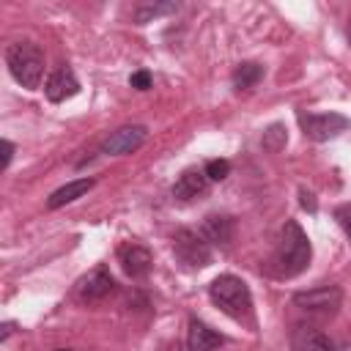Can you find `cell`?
<instances>
[{"label": "cell", "instance_id": "22", "mask_svg": "<svg viewBox=\"0 0 351 351\" xmlns=\"http://www.w3.org/2000/svg\"><path fill=\"white\" fill-rule=\"evenodd\" d=\"M299 206H302L304 211H310V214L318 211V200H315V195H313L307 186H299Z\"/></svg>", "mask_w": 351, "mask_h": 351}, {"label": "cell", "instance_id": "24", "mask_svg": "<svg viewBox=\"0 0 351 351\" xmlns=\"http://www.w3.org/2000/svg\"><path fill=\"white\" fill-rule=\"evenodd\" d=\"M0 329H3V332H0V343H5V340H8V335L14 332V324H11V321H5Z\"/></svg>", "mask_w": 351, "mask_h": 351}, {"label": "cell", "instance_id": "1", "mask_svg": "<svg viewBox=\"0 0 351 351\" xmlns=\"http://www.w3.org/2000/svg\"><path fill=\"white\" fill-rule=\"evenodd\" d=\"M313 261V244L296 219H285L277 236V247L271 252V274L280 280H291L302 274Z\"/></svg>", "mask_w": 351, "mask_h": 351}, {"label": "cell", "instance_id": "3", "mask_svg": "<svg viewBox=\"0 0 351 351\" xmlns=\"http://www.w3.org/2000/svg\"><path fill=\"white\" fill-rule=\"evenodd\" d=\"M5 66L22 88L36 90L44 77V49L33 41H14L5 49Z\"/></svg>", "mask_w": 351, "mask_h": 351}, {"label": "cell", "instance_id": "15", "mask_svg": "<svg viewBox=\"0 0 351 351\" xmlns=\"http://www.w3.org/2000/svg\"><path fill=\"white\" fill-rule=\"evenodd\" d=\"M96 186V178H74L69 184H63L60 189H55L49 197H47V208H60L66 203H74L77 197H82L85 192H90Z\"/></svg>", "mask_w": 351, "mask_h": 351}, {"label": "cell", "instance_id": "7", "mask_svg": "<svg viewBox=\"0 0 351 351\" xmlns=\"http://www.w3.org/2000/svg\"><path fill=\"white\" fill-rule=\"evenodd\" d=\"M115 291V277L110 274L107 266H93L88 274H82L74 285V296L77 302L82 304H93V302H101L107 299L110 293Z\"/></svg>", "mask_w": 351, "mask_h": 351}, {"label": "cell", "instance_id": "20", "mask_svg": "<svg viewBox=\"0 0 351 351\" xmlns=\"http://www.w3.org/2000/svg\"><path fill=\"white\" fill-rule=\"evenodd\" d=\"M332 217H335V222L340 225V230H343V233L348 236V241H351V203H340V206H335Z\"/></svg>", "mask_w": 351, "mask_h": 351}, {"label": "cell", "instance_id": "8", "mask_svg": "<svg viewBox=\"0 0 351 351\" xmlns=\"http://www.w3.org/2000/svg\"><path fill=\"white\" fill-rule=\"evenodd\" d=\"M148 137V129L143 123H132V126H121L115 129L104 143H101V154L104 156H126L134 154Z\"/></svg>", "mask_w": 351, "mask_h": 351}, {"label": "cell", "instance_id": "9", "mask_svg": "<svg viewBox=\"0 0 351 351\" xmlns=\"http://www.w3.org/2000/svg\"><path fill=\"white\" fill-rule=\"evenodd\" d=\"M118 263H121V269L126 271V277L143 280V277H148L151 269H154V255H151L148 247H143V244H137V241H126V244L118 247Z\"/></svg>", "mask_w": 351, "mask_h": 351}, {"label": "cell", "instance_id": "16", "mask_svg": "<svg viewBox=\"0 0 351 351\" xmlns=\"http://www.w3.org/2000/svg\"><path fill=\"white\" fill-rule=\"evenodd\" d=\"M263 74H266L263 63H258V60H241V63L233 69L230 82H233V88L241 93V90H252V88L263 80Z\"/></svg>", "mask_w": 351, "mask_h": 351}, {"label": "cell", "instance_id": "11", "mask_svg": "<svg viewBox=\"0 0 351 351\" xmlns=\"http://www.w3.org/2000/svg\"><path fill=\"white\" fill-rule=\"evenodd\" d=\"M200 233L211 247H222L225 250L236 239V219L230 214H208L203 219V225H200Z\"/></svg>", "mask_w": 351, "mask_h": 351}, {"label": "cell", "instance_id": "17", "mask_svg": "<svg viewBox=\"0 0 351 351\" xmlns=\"http://www.w3.org/2000/svg\"><path fill=\"white\" fill-rule=\"evenodd\" d=\"M178 11V3H143L134 8V25H145L156 16H165V14H176Z\"/></svg>", "mask_w": 351, "mask_h": 351}, {"label": "cell", "instance_id": "25", "mask_svg": "<svg viewBox=\"0 0 351 351\" xmlns=\"http://www.w3.org/2000/svg\"><path fill=\"white\" fill-rule=\"evenodd\" d=\"M346 36H348V44H351V19H348V27H346Z\"/></svg>", "mask_w": 351, "mask_h": 351}, {"label": "cell", "instance_id": "4", "mask_svg": "<svg viewBox=\"0 0 351 351\" xmlns=\"http://www.w3.org/2000/svg\"><path fill=\"white\" fill-rule=\"evenodd\" d=\"M291 302H293V307H299L307 315L332 318L343 304V288L340 285H315L307 291H296Z\"/></svg>", "mask_w": 351, "mask_h": 351}, {"label": "cell", "instance_id": "2", "mask_svg": "<svg viewBox=\"0 0 351 351\" xmlns=\"http://www.w3.org/2000/svg\"><path fill=\"white\" fill-rule=\"evenodd\" d=\"M208 299L214 302V307H219L236 324L255 326L252 293H250V285L241 277H236V274H219V277H214L208 282Z\"/></svg>", "mask_w": 351, "mask_h": 351}, {"label": "cell", "instance_id": "12", "mask_svg": "<svg viewBox=\"0 0 351 351\" xmlns=\"http://www.w3.org/2000/svg\"><path fill=\"white\" fill-rule=\"evenodd\" d=\"M222 343H225V335L211 329L206 321L189 315V321H186V346H189V351H214Z\"/></svg>", "mask_w": 351, "mask_h": 351}, {"label": "cell", "instance_id": "26", "mask_svg": "<svg viewBox=\"0 0 351 351\" xmlns=\"http://www.w3.org/2000/svg\"><path fill=\"white\" fill-rule=\"evenodd\" d=\"M55 351H74V348H55Z\"/></svg>", "mask_w": 351, "mask_h": 351}, {"label": "cell", "instance_id": "5", "mask_svg": "<svg viewBox=\"0 0 351 351\" xmlns=\"http://www.w3.org/2000/svg\"><path fill=\"white\" fill-rule=\"evenodd\" d=\"M173 252L186 269H206L214 258L211 244L203 239V233L192 228H178L173 233Z\"/></svg>", "mask_w": 351, "mask_h": 351}, {"label": "cell", "instance_id": "21", "mask_svg": "<svg viewBox=\"0 0 351 351\" xmlns=\"http://www.w3.org/2000/svg\"><path fill=\"white\" fill-rule=\"evenodd\" d=\"M129 85L137 88V90H148V88H151V71H148V69L134 71V74L129 77Z\"/></svg>", "mask_w": 351, "mask_h": 351}, {"label": "cell", "instance_id": "19", "mask_svg": "<svg viewBox=\"0 0 351 351\" xmlns=\"http://www.w3.org/2000/svg\"><path fill=\"white\" fill-rule=\"evenodd\" d=\"M203 170L208 176V181H225L230 176V162L228 159H208Z\"/></svg>", "mask_w": 351, "mask_h": 351}, {"label": "cell", "instance_id": "13", "mask_svg": "<svg viewBox=\"0 0 351 351\" xmlns=\"http://www.w3.org/2000/svg\"><path fill=\"white\" fill-rule=\"evenodd\" d=\"M291 351H335V343L318 326H296L291 332Z\"/></svg>", "mask_w": 351, "mask_h": 351}, {"label": "cell", "instance_id": "18", "mask_svg": "<svg viewBox=\"0 0 351 351\" xmlns=\"http://www.w3.org/2000/svg\"><path fill=\"white\" fill-rule=\"evenodd\" d=\"M285 143H288V129H285L282 123H271V126L263 132V137H261V145H263L266 151H271V154H277L280 148H285Z\"/></svg>", "mask_w": 351, "mask_h": 351}, {"label": "cell", "instance_id": "10", "mask_svg": "<svg viewBox=\"0 0 351 351\" xmlns=\"http://www.w3.org/2000/svg\"><path fill=\"white\" fill-rule=\"evenodd\" d=\"M77 93H80V80H77V74L71 71L69 63H60V66L47 77V82H44V96H47L52 104H60V101H66V99H71V96H77Z\"/></svg>", "mask_w": 351, "mask_h": 351}, {"label": "cell", "instance_id": "23", "mask_svg": "<svg viewBox=\"0 0 351 351\" xmlns=\"http://www.w3.org/2000/svg\"><path fill=\"white\" fill-rule=\"evenodd\" d=\"M11 156H14V143L11 140H3V170H8V165H11Z\"/></svg>", "mask_w": 351, "mask_h": 351}, {"label": "cell", "instance_id": "14", "mask_svg": "<svg viewBox=\"0 0 351 351\" xmlns=\"http://www.w3.org/2000/svg\"><path fill=\"white\" fill-rule=\"evenodd\" d=\"M208 176H206V170H200V167H186L178 178H176V184H173V197L176 200H192V197H197V195H206L208 192Z\"/></svg>", "mask_w": 351, "mask_h": 351}, {"label": "cell", "instance_id": "6", "mask_svg": "<svg viewBox=\"0 0 351 351\" xmlns=\"http://www.w3.org/2000/svg\"><path fill=\"white\" fill-rule=\"evenodd\" d=\"M299 126L313 143H326L343 134L351 126V118L343 112H299Z\"/></svg>", "mask_w": 351, "mask_h": 351}]
</instances>
